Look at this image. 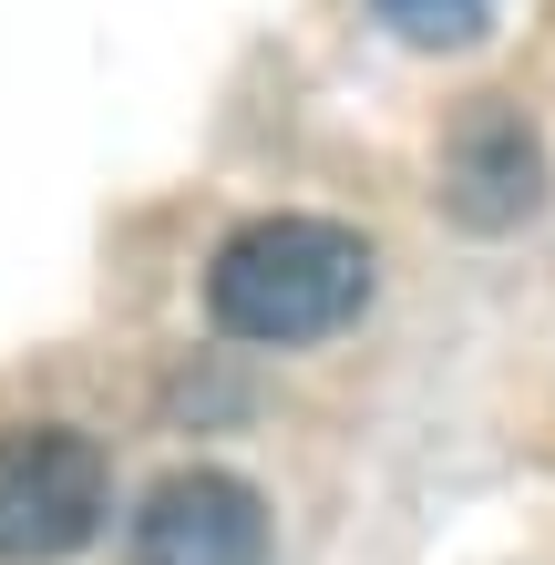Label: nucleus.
<instances>
[{"instance_id":"5","label":"nucleus","mask_w":555,"mask_h":565,"mask_svg":"<svg viewBox=\"0 0 555 565\" xmlns=\"http://www.w3.org/2000/svg\"><path fill=\"white\" fill-rule=\"evenodd\" d=\"M371 11H381V31H402V42H421V52H452V42L483 31L494 0H371Z\"/></svg>"},{"instance_id":"3","label":"nucleus","mask_w":555,"mask_h":565,"mask_svg":"<svg viewBox=\"0 0 555 565\" xmlns=\"http://www.w3.org/2000/svg\"><path fill=\"white\" fill-rule=\"evenodd\" d=\"M135 565H268V504L237 473H166L135 514Z\"/></svg>"},{"instance_id":"2","label":"nucleus","mask_w":555,"mask_h":565,"mask_svg":"<svg viewBox=\"0 0 555 565\" xmlns=\"http://www.w3.org/2000/svg\"><path fill=\"white\" fill-rule=\"evenodd\" d=\"M114 504V473H104V443L62 422H31V431H0V565H42V555H73Z\"/></svg>"},{"instance_id":"4","label":"nucleus","mask_w":555,"mask_h":565,"mask_svg":"<svg viewBox=\"0 0 555 565\" xmlns=\"http://www.w3.org/2000/svg\"><path fill=\"white\" fill-rule=\"evenodd\" d=\"M545 195V154H535V124L483 104L452 124V154H442V206L473 226V237H504V226H525Z\"/></svg>"},{"instance_id":"1","label":"nucleus","mask_w":555,"mask_h":565,"mask_svg":"<svg viewBox=\"0 0 555 565\" xmlns=\"http://www.w3.org/2000/svg\"><path fill=\"white\" fill-rule=\"evenodd\" d=\"M206 309L226 340H330L371 309V247L330 216H257L216 247L206 268Z\"/></svg>"}]
</instances>
